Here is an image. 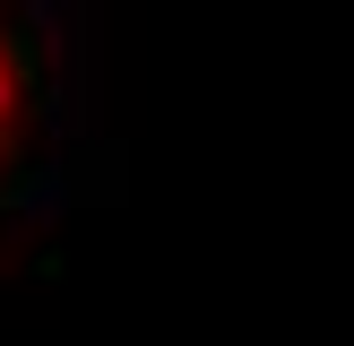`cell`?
Masks as SVG:
<instances>
[{
    "instance_id": "obj_1",
    "label": "cell",
    "mask_w": 354,
    "mask_h": 346,
    "mask_svg": "<svg viewBox=\"0 0 354 346\" xmlns=\"http://www.w3.org/2000/svg\"><path fill=\"white\" fill-rule=\"evenodd\" d=\"M17 95H26V86H17V69L0 61V130H9V113H17Z\"/></svg>"
}]
</instances>
